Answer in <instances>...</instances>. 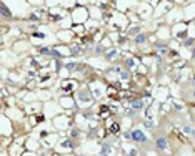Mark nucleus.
I'll use <instances>...</instances> for the list:
<instances>
[{"mask_svg": "<svg viewBox=\"0 0 195 156\" xmlns=\"http://www.w3.org/2000/svg\"><path fill=\"white\" fill-rule=\"evenodd\" d=\"M92 98H93L92 91H87V90H78V91H77L78 103H82L83 106H85V105H88V103H92Z\"/></svg>", "mask_w": 195, "mask_h": 156, "instance_id": "obj_1", "label": "nucleus"}, {"mask_svg": "<svg viewBox=\"0 0 195 156\" xmlns=\"http://www.w3.org/2000/svg\"><path fill=\"white\" fill-rule=\"evenodd\" d=\"M130 140L137 141V143H145L147 136H145V133L142 130H134V131H130Z\"/></svg>", "mask_w": 195, "mask_h": 156, "instance_id": "obj_2", "label": "nucleus"}, {"mask_svg": "<svg viewBox=\"0 0 195 156\" xmlns=\"http://www.w3.org/2000/svg\"><path fill=\"white\" fill-rule=\"evenodd\" d=\"M155 146H157V150H159L160 153H169V141H167V138H164V136L157 138Z\"/></svg>", "mask_w": 195, "mask_h": 156, "instance_id": "obj_3", "label": "nucleus"}, {"mask_svg": "<svg viewBox=\"0 0 195 156\" xmlns=\"http://www.w3.org/2000/svg\"><path fill=\"white\" fill-rule=\"evenodd\" d=\"M113 155V146L110 143H103L102 145V151L98 156H112Z\"/></svg>", "mask_w": 195, "mask_h": 156, "instance_id": "obj_4", "label": "nucleus"}, {"mask_svg": "<svg viewBox=\"0 0 195 156\" xmlns=\"http://www.w3.org/2000/svg\"><path fill=\"white\" fill-rule=\"evenodd\" d=\"M107 131L110 133V135H115V136L120 135V125H118V121L110 123V125H108V128H107Z\"/></svg>", "mask_w": 195, "mask_h": 156, "instance_id": "obj_5", "label": "nucleus"}, {"mask_svg": "<svg viewBox=\"0 0 195 156\" xmlns=\"http://www.w3.org/2000/svg\"><path fill=\"white\" fill-rule=\"evenodd\" d=\"M73 148H75V145L72 143V140H65V141H62L60 146H58V150H62V151H70V150H73Z\"/></svg>", "mask_w": 195, "mask_h": 156, "instance_id": "obj_6", "label": "nucleus"}, {"mask_svg": "<svg viewBox=\"0 0 195 156\" xmlns=\"http://www.w3.org/2000/svg\"><path fill=\"white\" fill-rule=\"evenodd\" d=\"M73 88H75V83H73V82H68L67 78H65V82H63V93H70Z\"/></svg>", "mask_w": 195, "mask_h": 156, "instance_id": "obj_7", "label": "nucleus"}, {"mask_svg": "<svg viewBox=\"0 0 195 156\" xmlns=\"http://www.w3.org/2000/svg\"><path fill=\"white\" fill-rule=\"evenodd\" d=\"M125 67H127V70H135L137 68V60L135 58H127L125 60Z\"/></svg>", "mask_w": 195, "mask_h": 156, "instance_id": "obj_8", "label": "nucleus"}, {"mask_svg": "<svg viewBox=\"0 0 195 156\" xmlns=\"http://www.w3.org/2000/svg\"><path fill=\"white\" fill-rule=\"evenodd\" d=\"M145 42H147V35H145V33H140L134 40V43H137V45H142V43H145Z\"/></svg>", "mask_w": 195, "mask_h": 156, "instance_id": "obj_9", "label": "nucleus"}, {"mask_svg": "<svg viewBox=\"0 0 195 156\" xmlns=\"http://www.w3.org/2000/svg\"><path fill=\"white\" fill-rule=\"evenodd\" d=\"M2 17H4V18H9V17H14L10 13V12H9V8H7V5H5V2H4V4H2Z\"/></svg>", "mask_w": 195, "mask_h": 156, "instance_id": "obj_10", "label": "nucleus"}, {"mask_svg": "<svg viewBox=\"0 0 195 156\" xmlns=\"http://www.w3.org/2000/svg\"><path fill=\"white\" fill-rule=\"evenodd\" d=\"M157 52H159L160 55H167V53H169V48H167V45H164V43H160L159 47H157Z\"/></svg>", "mask_w": 195, "mask_h": 156, "instance_id": "obj_11", "label": "nucleus"}, {"mask_svg": "<svg viewBox=\"0 0 195 156\" xmlns=\"http://www.w3.org/2000/svg\"><path fill=\"white\" fill-rule=\"evenodd\" d=\"M118 53H120L118 50H108V53L105 55V58H107V60H113V58L118 55Z\"/></svg>", "mask_w": 195, "mask_h": 156, "instance_id": "obj_12", "label": "nucleus"}, {"mask_svg": "<svg viewBox=\"0 0 195 156\" xmlns=\"http://www.w3.org/2000/svg\"><path fill=\"white\" fill-rule=\"evenodd\" d=\"M60 103H62V106H65V108H70L73 101H72L70 98H67V100H65V98H62V100H60Z\"/></svg>", "mask_w": 195, "mask_h": 156, "instance_id": "obj_13", "label": "nucleus"}, {"mask_svg": "<svg viewBox=\"0 0 195 156\" xmlns=\"http://www.w3.org/2000/svg\"><path fill=\"white\" fill-rule=\"evenodd\" d=\"M32 37H33V38H38V40H43V38H45V33H42V32H33Z\"/></svg>", "mask_w": 195, "mask_h": 156, "instance_id": "obj_14", "label": "nucleus"}, {"mask_svg": "<svg viewBox=\"0 0 195 156\" xmlns=\"http://www.w3.org/2000/svg\"><path fill=\"white\" fill-rule=\"evenodd\" d=\"M184 133L185 135H194V128H192L190 125H185L184 126Z\"/></svg>", "mask_w": 195, "mask_h": 156, "instance_id": "obj_15", "label": "nucleus"}, {"mask_svg": "<svg viewBox=\"0 0 195 156\" xmlns=\"http://www.w3.org/2000/svg\"><path fill=\"white\" fill-rule=\"evenodd\" d=\"M77 156H83V155H77Z\"/></svg>", "mask_w": 195, "mask_h": 156, "instance_id": "obj_16", "label": "nucleus"}]
</instances>
